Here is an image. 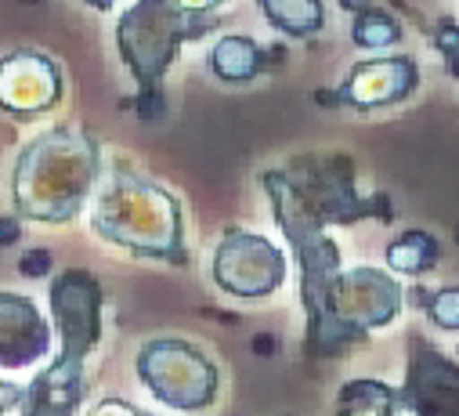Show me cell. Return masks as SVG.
Masks as SVG:
<instances>
[{"label":"cell","mask_w":459,"mask_h":416,"mask_svg":"<svg viewBox=\"0 0 459 416\" xmlns=\"http://www.w3.org/2000/svg\"><path fill=\"white\" fill-rule=\"evenodd\" d=\"M210 69L224 83H247L264 69V51L250 37H221L210 48Z\"/></svg>","instance_id":"obj_14"},{"label":"cell","mask_w":459,"mask_h":416,"mask_svg":"<svg viewBox=\"0 0 459 416\" xmlns=\"http://www.w3.org/2000/svg\"><path fill=\"white\" fill-rule=\"evenodd\" d=\"M62 98V73L40 51H12L0 58V109L15 120L51 113Z\"/></svg>","instance_id":"obj_11"},{"label":"cell","mask_w":459,"mask_h":416,"mask_svg":"<svg viewBox=\"0 0 459 416\" xmlns=\"http://www.w3.org/2000/svg\"><path fill=\"white\" fill-rule=\"evenodd\" d=\"M213 30L210 15L188 12L178 0H134L117 22V48L131 76L138 80V113L152 120L160 113V87L178 58V48Z\"/></svg>","instance_id":"obj_5"},{"label":"cell","mask_w":459,"mask_h":416,"mask_svg":"<svg viewBox=\"0 0 459 416\" xmlns=\"http://www.w3.org/2000/svg\"><path fill=\"white\" fill-rule=\"evenodd\" d=\"M402 398L384 380H348L336 391V416H398Z\"/></svg>","instance_id":"obj_15"},{"label":"cell","mask_w":459,"mask_h":416,"mask_svg":"<svg viewBox=\"0 0 459 416\" xmlns=\"http://www.w3.org/2000/svg\"><path fill=\"white\" fill-rule=\"evenodd\" d=\"M398 311H402V286L387 272L366 268V264L340 272L333 290V323H336L340 348L362 344L369 330L394 323Z\"/></svg>","instance_id":"obj_7"},{"label":"cell","mask_w":459,"mask_h":416,"mask_svg":"<svg viewBox=\"0 0 459 416\" xmlns=\"http://www.w3.org/2000/svg\"><path fill=\"white\" fill-rule=\"evenodd\" d=\"M22 394H26V387H19L12 380H0V416H8L12 409H19L22 405Z\"/></svg>","instance_id":"obj_22"},{"label":"cell","mask_w":459,"mask_h":416,"mask_svg":"<svg viewBox=\"0 0 459 416\" xmlns=\"http://www.w3.org/2000/svg\"><path fill=\"white\" fill-rule=\"evenodd\" d=\"M416 416H459V362L445 359L427 337H409V373L398 391Z\"/></svg>","instance_id":"obj_10"},{"label":"cell","mask_w":459,"mask_h":416,"mask_svg":"<svg viewBox=\"0 0 459 416\" xmlns=\"http://www.w3.org/2000/svg\"><path fill=\"white\" fill-rule=\"evenodd\" d=\"M261 12L275 30L290 37H311L325 22L322 0H261Z\"/></svg>","instance_id":"obj_16"},{"label":"cell","mask_w":459,"mask_h":416,"mask_svg":"<svg viewBox=\"0 0 459 416\" xmlns=\"http://www.w3.org/2000/svg\"><path fill=\"white\" fill-rule=\"evenodd\" d=\"M279 229L286 232L297 264H300V304L307 316V334H304V348L311 355H336L340 337H336V323H333V290L340 279V250L336 243L325 236V225L307 211V203L297 195V188L290 185L286 170H264L261 178Z\"/></svg>","instance_id":"obj_3"},{"label":"cell","mask_w":459,"mask_h":416,"mask_svg":"<svg viewBox=\"0 0 459 416\" xmlns=\"http://www.w3.org/2000/svg\"><path fill=\"white\" fill-rule=\"evenodd\" d=\"M416 83H420V69L412 58H405V55L369 58L348 73V80H343L336 91V101L369 113V109H384V106L405 101L416 91Z\"/></svg>","instance_id":"obj_12"},{"label":"cell","mask_w":459,"mask_h":416,"mask_svg":"<svg viewBox=\"0 0 459 416\" xmlns=\"http://www.w3.org/2000/svg\"><path fill=\"white\" fill-rule=\"evenodd\" d=\"M51 351V326L33 297L0 290V369H26Z\"/></svg>","instance_id":"obj_13"},{"label":"cell","mask_w":459,"mask_h":416,"mask_svg":"<svg viewBox=\"0 0 459 416\" xmlns=\"http://www.w3.org/2000/svg\"><path fill=\"white\" fill-rule=\"evenodd\" d=\"M213 282L224 293L247 300L272 297L286 282V257L272 239L232 229L221 236L213 250Z\"/></svg>","instance_id":"obj_9"},{"label":"cell","mask_w":459,"mask_h":416,"mask_svg":"<svg viewBox=\"0 0 459 416\" xmlns=\"http://www.w3.org/2000/svg\"><path fill=\"white\" fill-rule=\"evenodd\" d=\"M91 229L145 261L188 264L181 203L156 181L134 170H112L98 192Z\"/></svg>","instance_id":"obj_4"},{"label":"cell","mask_w":459,"mask_h":416,"mask_svg":"<svg viewBox=\"0 0 459 416\" xmlns=\"http://www.w3.org/2000/svg\"><path fill=\"white\" fill-rule=\"evenodd\" d=\"M434 44H437V51H441V55H445V62H448V73H452V76H459V26L445 22V26L437 30Z\"/></svg>","instance_id":"obj_20"},{"label":"cell","mask_w":459,"mask_h":416,"mask_svg":"<svg viewBox=\"0 0 459 416\" xmlns=\"http://www.w3.org/2000/svg\"><path fill=\"white\" fill-rule=\"evenodd\" d=\"M423 308H427V316H430L441 330H459V286L427 293V297H423Z\"/></svg>","instance_id":"obj_19"},{"label":"cell","mask_w":459,"mask_h":416,"mask_svg":"<svg viewBox=\"0 0 459 416\" xmlns=\"http://www.w3.org/2000/svg\"><path fill=\"white\" fill-rule=\"evenodd\" d=\"M441 257V243L423 232V229H412V232H402L391 247H387V264L402 275H423L437 264Z\"/></svg>","instance_id":"obj_17"},{"label":"cell","mask_w":459,"mask_h":416,"mask_svg":"<svg viewBox=\"0 0 459 416\" xmlns=\"http://www.w3.org/2000/svg\"><path fill=\"white\" fill-rule=\"evenodd\" d=\"M87 416H152V412H145V409H138L124 398H101L98 405H91Z\"/></svg>","instance_id":"obj_21"},{"label":"cell","mask_w":459,"mask_h":416,"mask_svg":"<svg viewBox=\"0 0 459 416\" xmlns=\"http://www.w3.org/2000/svg\"><path fill=\"white\" fill-rule=\"evenodd\" d=\"M83 4H91V8H98V12H108L117 0H83Z\"/></svg>","instance_id":"obj_26"},{"label":"cell","mask_w":459,"mask_h":416,"mask_svg":"<svg viewBox=\"0 0 459 416\" xmlns=\"http://www.w3.org/2000/svg\"><path fill=\"white\" fill-rule=\"evenodd\" d=\"M30 275H44L48 268H51V254L48 250H33V254H26V264H22Z\"/></svg>","instance_id":"obj_23"},{"label":"cell","mask_w":459,"mask_h":416,"mask_svg":"<svg viewBox=\"0 0 459 416\" xmlns=\"http://www.w3.org/2000/svg\"><path fill=\"white\" fill-rule=\"evenodd\" d=\"M19 239V218L0 221V243H15Z\"/></svg>","instance_id":"obj_25"},{"label":"cell","mask_w":459,"mask_h":416,"mask_svg":"<svg viewBox=\"0 0 459 416\" xmlns=\"http://www.w3.org/2000/svg\"><path fill=\"white\" fill-rule=\"evenodd\" d=\"M290 185L297 188V195L307 203V211L329 225H351L359 218L369 214H384L387 218V199H362L355 192V174L348 170L343 160H318V156H304L293 160V167L286 170Z\"/></svg>","instance_id":"obj_8"},{"label":"cell","mask_w":459,"mask_h":416,"mask_svg":"<svg viewBox=\"0 0 459 416\" xmlns=\"http://www.w3.org/2000/svg\"><path fill=\"white\" fill-rule=\"evenodd\" d=\"M181 8H188V12H199V15H210L213 8H221V4H228V0H178Z\"/></svg>","instance_id":"obj_24"},{"label":"cell","mask_w":459,"mask_h":416,"mask_svg":"<svg viewBox=\"0 0 459 416\" xmlns=\"http://www.w3.org/2000/svg\"><path fill=\"white\" fill-rule=\"evenodd\" d=\"M101 282L83 272L69 268L51 282V316L62 337V348L48 369L33 377L22 394V416H76L83 391H87V355L101 341Z\"/></svg>","instance_id":"obj_2"},{"label":"cell","mask_w":459,"mask_h":416,"mask_svg":"<svg viewBox=\"0 0 459 416\" xmlns=\"http://www.w3.org/2000/svg\"><path fill=\"white\" fill-rule=\"evenodd\" d=\"M101 170V145L83 127H51L15 160L12 199L15 218L65 225L80 214Z\"/></svg>","instance_id":"obj_1"},{"label":"cell","mask_w":459,"mask_h":416,"mask_svg":"<svg viewBox=\"0 0 459 416\" xmlns=\"http://www.w3.org/2000/svg\"><path fill=\"white\" fill-rule=\"evenodd\" d=\"M351 40H355L359 48H366V51H380V48H391V44H398V40H402V26H398L387 12H380V8H369V4H366V8L355 15Z\"/></svg>","instance_id":"obj_18"},{"label":"cell","mask_w":459,"mask_h":416,"mask_svg":"<svg viewBox=\"0 0 459 416\" xmlns=\"http://www.w3.org/2000/svg\"><path fill=\"white\" fill-rule=\"evenodd\" d=\"M138 377L170 409L199 412L217 398L221 373L217 366L188 341H149L138 351Z\"/></svg>","instance_id":"obj_6"}]
</instances>
